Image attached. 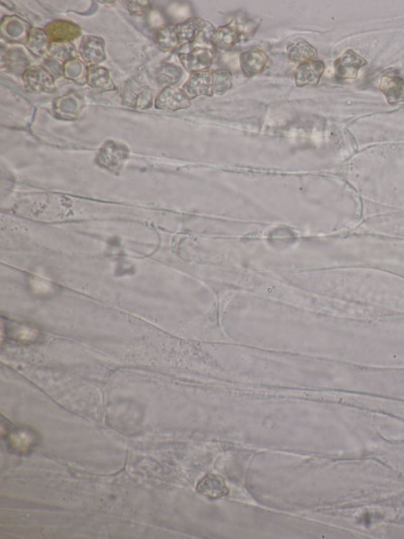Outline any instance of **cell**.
<instances>
[{
    "mask_svg": "<svg viewBox=\"0 0 404 539\" xmlns=\"http://www.w3.org/2000/svg\"><path fill=\"white\" fill-rule=\"evenodd\" d=\"M123 101L129 107L146 110L153 105V92L149 86L132 79L125 85Z\"/></svg>",
    "mask_w": 404,
    "mask_h": 539,
    "instance_id": "cell-1",
    "label": "cell"
},
{
    "mask_svg": "<svg viewBox=\"0 0 404 539\" xmlns=\"http://www.w3.org/2000/svg\"><path fill=\"white\" fill-rule=\"evenodd\" d=\"M129 157V149L125 145L114 141H107L99 150L97 161L107 169H116L123 164Z\"/></svg>",
    "mask_w": 404,
    "mask_h": 539,
    "instance_id": "cell-2",
    "label": "cell"
},
{
    "mask_svg": "<svg viewBox=\"0 0 404 539\" xmlns=\"http://www.w3.org/2000/svg\"><path fill=\"white\" fill-rule=\"evenodd\" d=\"M367 61L353 50H348L335 62V76L340 79L356 78L359 70Z\"/></svg>",
    "mask_w": 404,
    "mask_h": 539,
    "instance_id": "cell-3",
    "label": "cell"
},
{
    "mask_svg": "<svg viewBox=\"0 0 404 539\" xmlns=\"http://www.w3.org/2000/svg\"><path fill=\"white\" fill-rule=\"evenodd\" d=\"M191 99L186 96L183 89L168 86L157 96L155 107L159 110H184L191 107Z\"/></svg>",
    "mask_w": 404,
    "mask_h": 539,
    "instance_id": "cell-4",
    "label": "cell"
},
{
    "mask_svg": "<svg viewBox=\"0 0 404 539\" xmlns=\"http://www.w3.org/2000/svg\"><path fill=\"white\" fill-rule=\"evenodd\" d=\"M183 92L191 99L200 96H213V72L202 71L192 73L186 83L183 85Z\"/></svg>",
    "mask_w": 404,
    "mask_h": 539,
    "instance_id": "cell-5",
    "label": "cell"
},
{
    "mask_svg": "<svg viewBox=\"0 0 404 539\" xmlns=\"http://www.w3.org/2000/svg\"><path fill=\"white\" fill-rule=\"evenodd\" d=\"M179 58L188 71H207L213 64V52L211 49L196 48L191 52L182 53L179 55Z\"/></svg>",
    "mask_w": 404,
    "mask_h": 539,
    "instance_id": "cell-6",
    "label": "cell"
},
{
    "mask_svg": "<svg viewBox=\"0 0 404 539\" xmlns=\"http://www.w3.org/2000/svg\"><path fill=\"white\" fill-rule=\"evenodd\" d=\"M51 43H66L81 36L80 26L68 21H55L45 28Z\"/></svg>",
    "mask_w": 404,
    "mask_h": 539,
    "instance_id": "cell-7",
    "label": "cell"
},
{
    "mask_svg": "<svg viewBox=\"0 0 404 539\" xmlns=\"http://www.w3.org/2000/svg\"><path fill=\"white\" fill-rule=\"evenodd\" d=\"M324 62L319 60L300 64L295 71V83L298 87L317 86L324 74Z\"/></svg>",
    "mask_w": 404,
    "mask_h": 539,
    "instance_id": "cell-8",
    "label": "cell"
},
{
    "mask_svg": "<svg viewBox=\"0 0 404 539\" xmlns=\"http://www.w3.org/2000/svg\"><path fill=\"white\" fill-rule=\"evenodd\" d=\"M244 36L238 28L236 22L220 26L218 30L213 31L211 36V43L222 50H231L240 42V37Z\"/></svg>",
    "mask_w": 404,
    "mask_h": 539,
    "instance_id": "cell-9",
    "label": "cell"
},
{
    "mask_svg": "<svg viewBox=\"0 0 404 539\" xmlns=\"http://www.w3.org/2000/svg\"><path fill=\"white\" fill-rule=\"evenodd\" d=\"M240 68L247 77L259 74L268 63V56L260 49H252L243 53L240 57Z\"/></svg>",
    "mask_w": 404,
    "mask_h": 539,
    "instance_id": "cell-10",
    "label": "cell"
},
{
    "mask_svg": "<svg viewBox=\"0 0 404 539\" xmlns=\"http://www.w3.org/2000/svg\"><path fill=\"white\" fill-rule=\"evenodd\" d=\"M24 81L32 92H48L53 87L54 79L45 68L35 66L24 73Z\"/></svg>",
    "mask_w": 404,
    "mask_h": 539,
    "instance_id": "cell-11",
    "label": "cell"
},
{
    "mask_svg": "<svg viewBox=\"0 0 404 539\" xmlns=\"http://www.w3.org/2000/svg\"><path fill=\"white\" fill-rule=\"evenodd\" d=\"M80 53L84 60L96 65L107 58L105 41L101 37L85 36L81 41Z\"/></svg>",
    "mask_w": 404,
    "mask_h": 539,
    "instance_id": "cell-12",
    "label": "cell"
},
{
    "mask_svg": "<svg viewBox=\"0 0 404 539\" xmlns=\"http://www.w3.org/2000/svg\"><path fill=\"white\" fill-rule=\"evenodd\" d=\"M379 87L392 105L404 101V83L397 75L382 76Z\"/></svg>",
    "mask_w": 404,
    "mask_h": 539,
    "instance_id": "cell-13",
    "label": "cell"
},
{
    "mask_svg": "<svg viewBox=\"0 0 404 539\" xmlns=\"http://www.w3.org/2000/svg\"><path fill=\"white\" fill-rule=\"evenodd\" d=\"M197 491L209 499H220L229 494L226 484L220 477L207 474L198 483Z\"/></svg>",
    "mask_w": 404,
    "mask_h": 539,
    "instance_id": "cell-14",
    "label": "cell"
},
{
    "mask_svg": "<svg viewBox=\"0 0 404 539\" xmlns=\"http://www.w3.org/2000/svg\"><path fill=\"white\" fill-rule=\"evenodd\" d=\"M207 22L202 19H189L176 26L177 28L178 46L191 43L205 28Z\"/></svg>",
    "mask_w": 404,
    "mask_h": 539,
    "instance_id": "cell-15",
    "label": "cell"
},
{
    "mask_svg": "<svg viewBox=\"0 0 404 539\" xmlns=\"http://www.w3.org/2000/svg\"><path fill=\"white\" fill-rule=\"evenodd\" d=\"M87 83L92 88L100 92L116 89V86L110 78L109 72L100 66L92 65L88 68Z\"/></svg>",
    "mask_w": 404,
    "mask_h": 539,
    "instance_id": "cell-16",
    "label": "cell"
},
{
    "mask_svg": "<svg viewBox=\"0 0 404 539\" xmlns=\"http://www.w3.org/2000/svg\"><path fill=\"white\" fill-rule=\"evenodd\" d=\"M287 54L291 61L300 62V64L315 61L319 56L317 49L304 40H300L297 43L289 46L287 48Z\"/></svg>",
    "mask_w": 404,
    "mask_h": 539,
    "instance_id": "cell-17",
    "label": "cell"
},
{
    "mask_svg": "<svg viewBox=\"0 0 404 539\" xmlns=\"http://www.w3.org/2000/svg\"><path fill=\"white\" fill-rule=\"evenodd\" d=\"M155 42L159 49L163 51H171L177 47L178 37L176 26H168L157 32Z\"/></svg>",
    "mask_w": 404,
    "mask_h": 539,
    "instance_id": "cell-18",
    "label": "cell"
},
{
    "mask_svg": "<svg viewBox=\"0 0 404 539\" xmlns=\"http://www.w3.org/2000/svg\"><path fill=\"white\" fill-rule=\"evenodd\" d=\"M51 42L49 40L45 30L42 31L39 28H34L30 33V39L28 41V47L30 51L37 55H43L49 52Z\"/></svg>",
    "mask_w": 404,
    "mask_h": 539,
    "instance_id": "cell-19",
    "label": "cell"
},
{
    "mask_svg": "<svg viewBox=\"0 0 404 539\" xmlns=\"http://www.w3.org/2000/svg\"><path fill=\"white\" fill-rule=\"evenodd\" d=\"M233 84L231 73L227 69L214 70L213 72V94L222 96L231 89Z\"/></svg>",
    "mask_w": 404,
    "mask_h": 539,
    "instance_id": "cell-20",
    "label": "cell"
},
{
    "mask_svg": "<svg viewBox=\"0 0 404 539\" xmlns=\"http://www.w3.org/2000/svg\"><path fill=\"white\" fill-rule=\"evenodd\" d=\"M181 76H182V71H181L180 68L176 67V66L172 65V64H164L159 69L158 74H157V80L160 83L174 85V84L179 83Z\"/></svg>",
    "mask_w": 404,
    "mask_h": 539,
    "instance_id": "cell-21",
    "label": "cell"
},
{
    "mask_svg": "<svg viewBox=\"0 0 404 539\" xmlns=\"http://www.w3.org/2000/svg\"><path fill=\"white\" fill-rule=\"evenodd\" d=\"M10 443H12L13 448L17 450H26L33 444L32 435L26 431H19L12 433L10 436Z\"/></svg>",
    "mask_w": 404,
    "mask_h": 539,
    "instance_id": "cell-22",
    "label": "cell"
},
{
    "mask_svg": "<svg viewBox=\"0 0 404 539\" xmlns=\"http://www.w3.org/2000/svg\"><path fill=\"white\" fill-rule=\"evenodd\" d=\"M149 6V2L145 1H131L129 2V10L132 13H137V15H141V13L145 12L146 6Z\"/></svg>",
    "mask_w": 404,
    "mask_h": 539,
    "instance_id": "cell-23",
    "label": "cell"
}]
</instances>
